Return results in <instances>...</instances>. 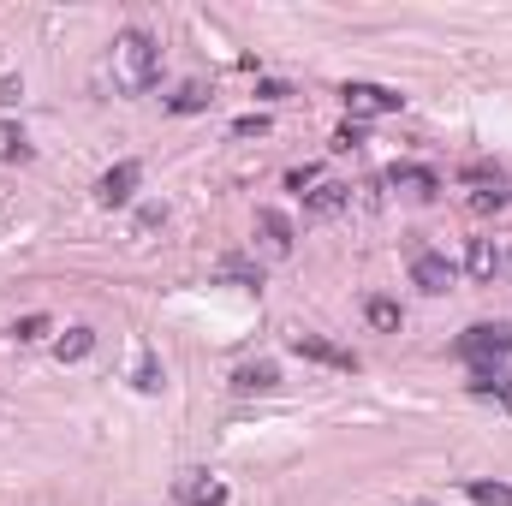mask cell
<instances>
[{
	"label": "cell",
	"mask_w": 512,
	"mask_h": 506,
	"mask_svg": "<svg viewBox=\"0 0 512 506\" xmlns=\"http://www.w3.org/2000/svg\"><path fill=\"white\" fill-rule=\"evenodd\" d=\"M167 108H173V114H203V108H209V90H203V84H179V96H173Z\"/></svg>",
	"instance_id": "ac0fdd59"
},
{
	"label": "cell",
	"mask_w": 512,
	"mask_h": 506,
	"mask_svg": "<svg viewBox=\"0 0 512 506\" xmlns=\"http://www.w3.org/2000/svg\"><path fill=\"white\" fill-rule=\"evenodd\" d=\"M364 316H370V328H376V334H393V328H399V322H405V316H399V304H393V298H370V304H364Z\"/></svg>",
	"instance_id": "e0dca14e"
},
{
	"label": "cell",
	"mask_w": 512,
	"mask_h": 506,
	"mask_svg": "<svg viewBox=\"0 0 512 506\" xmlns=\"http://www.w3.org/2000/svg\"><path fill=\"white\" fill-rule=\"evenodd\" d=\"M292 352L310 358V364H328V370H358V358L346 346H328L322 334H292Z\"/></svg>",
	"instance_id": "8992f818"
},
{
	"label": "cell",
	"mask_w": 512,
	"mask_h": 506,
	"mask_svg": "<svg viewBox=\"0 0 512 506\" xmlns=\"http://www.w3.org/2000/svg\"><path fill=\"white\" fill-rule=\"evenodd\" d=\"M358 143H364V126H358V120H352V126H340V131H334V155H352Z\"/></svg>",
	"instance_id": "cb8c5ba5"
},
{
	"label": "cell",
	"mask_w": 512,
	"mask_h": 506,
	"mask_svg": "<svg viewBox=\"0 0 512 506\" xmlns=\"http://www.w3.org/2000/svg\"><path fill=\"white\" fill-rule=\"evenodd\" d=\"M173 495H179V506H227V483L209 477V471H185L173 483Z\"/></svg>",
	"instance_id": "5b68a950"
},
{
	"label": "cell",
	"mask_w": 512,
	"mask_h": 506,
	"mask_svg": "<svg viewBox=\"0 0 512 506\" xmlns=\"http://www.w3.org/2000/svg\"><path fill=\"white\" fill-rule=\"evenodd\" d=\"M465 495L477 506H512V483H471Z\"/></svg>",
	"instance_id": "d6986e66"
},
{
	"label": "cell",
	"mask_w": 512,
	"mask_h": 506,
	"mask_svg": "<svg viewBox=\"0 0 512 506\" xmlns=\"http://www.w3.org/2000/svg\"><path fill=\"white\" fill-rule=\"evenodd\" d=\"M42 334H48V316H24V322H12V340H24V346L42 340Z\"/></svg>",
	"instance_id": "7402d4cb"
},
{
	"label": "cell",
	"mask_w": 512,
	"mask_h": 506,
	"mask_svg": "<svg viewBox=\"0 0 512 506\" xmlns=\"http://www.w3.org/2000/svg\"><path fill=\"white\" fill-rule=\"evenodd\" d=\"M18 102H24V84L18 78H0V114H12Z\"/></svg>",
	"instance_id": "d4e9b609"
},
{
	"label": "cell",
	"mask_w": 512,
	"mask_h": 506,
	"mask_svg": "<svg viewBox=\"0 0 512 506\" xmlns=\"http://www.w3.org/2000/svg\"><path fill=\"white\" fill-rule=\"evenodd\" d=\"M215 274H221V280H233V286H262V262H251V256H239V251H227L221 256V262H215Z\"/></svg>",
	"instance_id": "7c38bea8"
},
{
	"label": "cell",
	"mask_w": 512,
	"mask_h": 506,
	"mask_svg": "<svg viewBox=\"0 0 512 506\" xmlns=\"http://www.w3.org/2000/svg\"><path fill=\"white\" fill-rule=\"evenodd\" d=\"M465 268H471V280H495V274L507 268V256L495 251V239H471V251H465Z\"/></svg>",
	"instance_id": "30bf717a"
},
{
	"label": "cell",
	"mask_w": 512,
	"mask_h": 506,
	"mask_svg": "<svg viewBox=\"0 0 512 506\" xmlns=\"http://www.w3.org/2000/svg\"><path fill=\"white\" fill-rule=\"evenodd\" d=\"M512 203V191L507 185H489V191H471V209H483V215H489V209H507Z\"/></svg>",
	"instance_id": "44dd1931"
},
{
	"label": "cell",
	"mask_w": 512,
	"mask_h": 506,
	"mask_svg": "<svg viewBox=\"0 0 512 506\" xmlns=\"http://www.w3.org/2000/svg\"><path fill=\"white\" fill-rule=\"evenodd\" d=\"M507 352H512V322H477V328L459 334V358H471V364H501Z\"/></svg>",
	"instance_id": "3957f363"
},
{
	"label": "cell",
	"mask_w": 512,
	"mask_h": 506,
	"mask_svg": "<svg viewBox=\"0 0 512 506\" xmlns=\"http://www.w3.org/2000/svg\"><path fill=\"white\" fill-rule=\"evenodd\" d=\"M387 185H393V191H411V197H435V191H441V173H435V167L393 161V167H387Z\"/></svg>",
	"instance_id": "ba28073f"
},
{
	"label": "cell",
	"mask_w": 512,
	"mask_h": 506,
	"mask_svg": "<svg viewBox=\"0 0 512 506\" xmlns=\"http://www.w3.org/2000/svg\"><path fill=\"white\" fill-rule=\"evenodd\" d=\"M256 233L268 239V251L274 256H292V221H286L280 209H256Z\"/></svg>",
	"instance_id": "9c48e42d"
},
{
	"label": "cell",
	"mask_w": 512,
	"mask_h": 506,
	"mask_svg": "<svg viewBox=\"0 0 512 506\" xmlns=\"http://www.w3.org/2000/svg\"><path fill=\"white\" fill-rule=\"evenodd\" d=\"M262 131H268L262 114H239V120H233V137H262Z\"/></svg>",
	"instance_id": "484cf974"
},
{
	"label": "cell",
	"mask_w": 512,
	"mask_h": 506,
	"mask_svg": "<svg viewBox=\"0 0 512 506\" xmlns=\"http://www.w3.org/2000/svg\"><path fill=\"white\" fill-rule=\"evenodd\" d=\"M0 161H30V143L18 131H0Z\"/></svg>",
	"instance_id": "603a6c76"
},
{
	"label": "cell",
	"mask_w": 512,
	"mask_h": 506,
	"mask_svg": "<svg viewBox=\"0 0 512 506\" xmlns=\"http://www.w3.org/2000/svg\"><path fill=\"white\" fill-rule=\"evenodd\" d=\"M108 66H114V84L126 90V96H143L149 84H155V72H161V48H155V36L149 30H120L114 36V54H108Z\"/></svg>",
	"instance_id": "6da1fadb"
},
{
	"label": "cell",
	"mask_w": 512,
	"mask_h": 506,
	"mask_svg": "<svg viewBox=\"0 0 512 506\" xmlns=\"http://www.w3.org/2000/svg\"><path fill=\"white\" fill-rule=\"evenodd\" d=\"M471 393H501V399H512V370H501V364H471Z\"/></svg>",
	"instance_id": "5bb4252c"
},
{
	"label": "cell",
	"mask_w": 512,
	"mask_h": 506,
	"mask_svg": "<svg viewBox=\"0 0 512 506\" xmlns=\"http://www.w3.org/2000/svg\"><path fill=\"white\" fill-rule=\"evenodd\" d=\"M280 387V370L262 358V364H245V370H233V393H274Z\"/></svg>",
	"instance_id": "8fae6325"
},
{
	"label": "cell",
	"mask_w": 512,
	"mask_h": 506,
	"mask_svg": "<svg viewBox=\"0 0 512 506\" xmlns=\"http://www.w3.org/2000/svg\"><path fill=\"white\" fill-rule=\"evenodd\" d=\"M459 179H465V185H477V191H489V185H507V173H501L495 161H465V167H459Z\"/></svg>",
	"instance_id": "2e32d148"
},
{
	"label": "cell",
	"mask_w": 512,
	"mask_h": 506,
	"mask_svg": "<svg viewBox=\"0 0 512 506\" xmlns=\"http://www.w3.org/2000/svg\"><path fill=\"white\" fill-rule=\"evenodd\" d=\"M137 179H143V167H137V161H120V167H108V173H102L96 197H102L108 209H120V203H131V197H137Z\"/></svg>",
	"instance_id": "52a82bcc"
},
{
	"label": "cell",
	"mask_w": 512,
	"mask_h": 506,
	"mask_svg": "<svg viewBox=\"0 0 512 506\" xmlns=\"http://www.w3.org/2000/svg\"><path fill=\"white\" fill-rule=\"evenodd\" d=\"M90 352H96V328H66V334H60V346H54V358H60V364H84Z\"/></svg>",
	"instance_id": "4fadbf2b"
},
{
	"label": "cell",
	"mask_w": 512,
	"mask_h": 506,
	"mask_svg": "<svg viewBox=\"0 0 512 506\" xmlns=\"http://www.w3.org/2000/svg\"><path fill=\"white\" fill-rule=\"evenodd\" d=\"M453 280H459V268H453V262H447L441 251H417V256H411V286H417V292L441 298Z\"/></svg>",
	"instance_id": "277c9868"
},
{
	"label": "cell",
	"mask_w": 512,
	"mask_h": 506,
	"mask_svg": "<svg viewBox=\"0 0 512 506\" xmlns=\"http://www.w3.org/2000/svg\"><path fill=\"white\" fill-rule=\"evenodd\" d=\"M131 381H137V393H161V381H167V376H161L155 352H143V358H137V376H131Z\"/></svg>",
	"instance_id": "ffe728a7"
},
{
	"label": "cell",
	"mask_w": 512,
	"mask_h": 506,
	"mask_svg": "<svg viewBox=\"0 0 512 506\" xmlns=\"http://www.w3.org/2000/svg\"><path fill=\"white\" fill-rule=\"evenodd\" d=\"M304 185H316V167H292V173H286V191L304 197Z\"/></svg>",
	"instance_id": "4316f807"
},
{
	"label": "cell",
	"mask_w": 512,
	"mask_h": 506,
	"mask_svg": "<svg viewBox=\"0 0 512 506\" xmlns=\"http://www.w3.org/2000/svg\"><path fill=\"white\" fill-rule=\"evenodd\" d=\"M346 185H316V191H304V209H316V215H334V209H346Z\"/></svg>",
	"instance_id": "9a60e30c"
},
{
	"label": "cell",
	"mask_w": 512,
	"mask_h": 506,
	"mask_svg": "<svg viewBox=\"0 0 512 506\" xmlns=\"http://www.w3.org/2000/svg\"><path fill=\"white\" fill-rule=\"evenodd\" d=\"M340 102H346L352 120H376V114H399V108H405L399 90H387V84H364V78L340 84Z\"/></svg>",
	"instance_id": "7a4b0ae2"
}]
</instances>
